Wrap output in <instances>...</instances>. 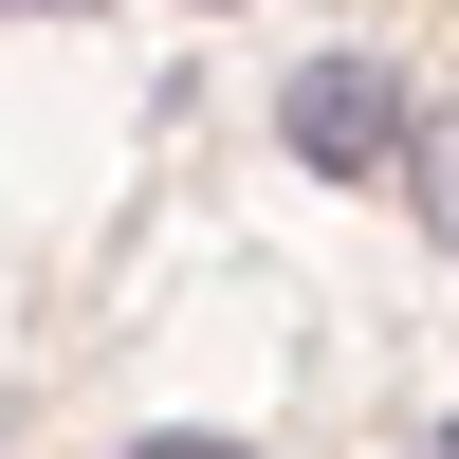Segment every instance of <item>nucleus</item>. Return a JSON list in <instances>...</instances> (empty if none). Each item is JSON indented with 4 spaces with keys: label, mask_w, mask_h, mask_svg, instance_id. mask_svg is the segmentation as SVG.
<instances>
[{
    "label": "nucleus",
    "mask_w": 459,
    "mask_h": 459,
    "mask_svg": "<svg viewBox=\"0 0 459 459\" xmlns=\"http://www.w3.org/2000/svg\"><path fill=\"white\" fill-rule=\"evenodd\" d=\"M129 459H257V441H221V423H166V441H129Z\"/></svg>",
    "instance_id": "nucleus-3"
},
{
    "label": "nucleus",
    "mask_w": 459,
    "mask_h": 459,
    "mask_svg": "<svg viewBox=\"0 0 459 459\" xmlns=\"http://www.w3.org/2000/svg\"><path fill=\"white\" fill-rule=\"evenodd\" d=\"M276 147H294V166H331V184H386L404 147H423V92H404L386 56H313V74L276 92Z\"/></svg>",
    "instance_id": "nucleus-1"
},
{
    "label": "nucleus",
    "mask_w": 459,
    "mask_h": 459,
    "mask_svg": "<svg viewBox=\"0 0 459 459\" xmlns=\"http://www.w3.org/2000/svg\"><path fill=\"white\" fill-rule=\"evenodd\" d=\"M386 184H423V239L459 257V129H423V147H404V166H386Z\"/></svg>",
    "instance_id": "nucleus-2"
}]
</instances>
